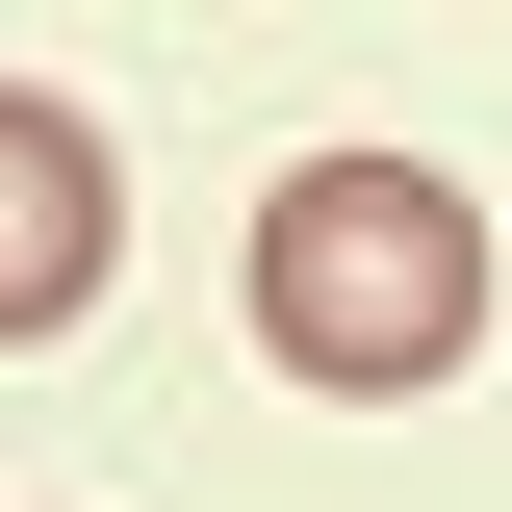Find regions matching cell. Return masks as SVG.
<instances>
[{
	"instance_id": "1",
	"label": "cell",
	"mask_w": 512,
	"mask_h": 512,
	"mask_svg": "<svg viewBox=\"0 0 512 512\" xmlns=\"http://www.w3.org/2000/svg\"><path fill=\"white\" fill-rule=\"evenodd\" d=\"M487 333V205L436 154H308L256 205V359L282 384H436Z\"/></svg>"
},
{
	"instance_id": "2",
	"label": "cell",
	"mask_w": 512,
	"mask_h": 512,
	"mask_svg": "<svg viewBox=\"0 0 512 512\" xmlns=\"http://www.w3.org/2000/svg\"><path fill=\"white\" fill-rule=\"evenodd\" d=\"M103 256H128L103 128H77L52 77H0V333H77V308H103Z\"/></svg>"
}]
</instances>
